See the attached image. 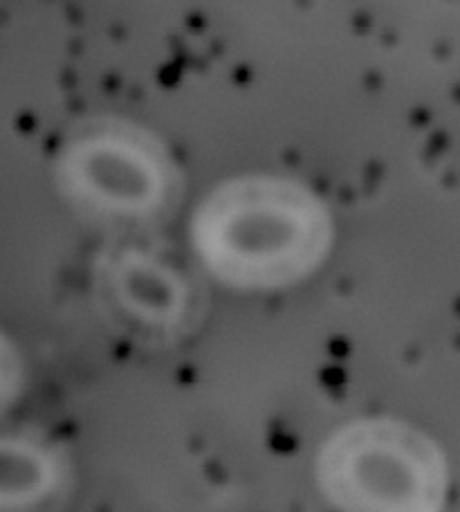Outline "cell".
<instances>
[{
	"mask_svg": "<svg viewBox=\"0 0 460 512\" xmlns=\"http://www.w3.org/2000/svg\"><path fill=\"white\" fill-rule=\"evenodd\" d=\"M317 481L337 512H443L438 447L398 420H353L317 456Z\"/></svg>",
	"mask_w": 460,
	"mask_h": 512,
	"instance_id": "6da1fadb",
	"label": "cell"
}]
</instances>
